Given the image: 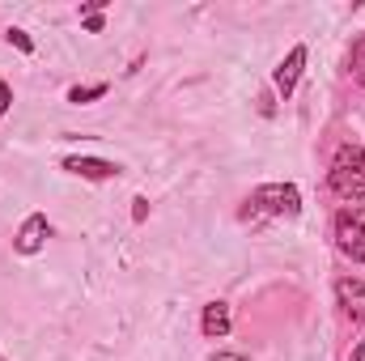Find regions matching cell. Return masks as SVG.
Returning <instances> with one entry per match:
<instances>
[{"mask_svg":"<svg viewBox=\"0 0 365 361\" xmlns=\"http://www.w3.org/2000/svg\"><path fill=\"white\" fill-rule=\"evenodd\" d=\"M327 187L340 200H365V149L361 145H340L331 166H327Z\"/></svg>","mask_w":365,"mask_h":361,"instance_id":"1","label":"cell"},{"mask_svg":"<svg viewBox=\"0 0 365 361\" xmlns=\"http://www.w3.org/2000/svg\"><path fill=\"white\" fill-rule=\"evenodd\" d=\"M302 213V191L293 183H264L247 200V217H297Z\"/></svg>","mask_w":365,"mask_h":361,"instance_id":"2","label":"cell"},{"mask_svg":"<svg viewBox=\"0 0 365 361\" xmlns=\"http://www.w3.org/2000/svg\"><path fill=\"white\" fill-rule=\"evenodd\" d=\"M331 238L340 247V255H349L353 264H365V208L361 204H344L331 221Z\"/></svg>","mask_w":365,"mask_h":361,"instance_id":"3","label":"cell"},{"mask_svg":"<svg viewBox=\"0 0 365 361\" xmlns=\"http://www.w3.org/2000/svg\"><path fill=\"white\" fill-rule=\"evenodd\" d=\"M47 238H51L47 213H30V217L17 225V234H13V251H17V255H38V251L47 247Z\"/></svg>","mask_w":365,"mask_h":361,"instance_id":"4","label":"cell"},{"mask_svg":"<svg viewBox=\"0 0 365 361\" xmlns=\"http://www.w3.org/2000/svg\"><path fill=\"white\" fill-rule=\"evenodd\" d=\"M336 306L349 323H361L365 327V280L361 276H340L336 280Z\"/></svg>","mask_w":365,"mask_h":361,"instance_id":"5","label":"cell"},{"mask_svg":"<svg viewBox=\"0 0 365 361\" xmlns=\"http://www.w3.org/2000/svg\"><path fill=\"white\" fill-rule=\"evenodd\" d=\"M306 56H310V51H306V47L297 43V47H289V56H284V60L276 64L272 86H276V93H280L284 102L293 98V90H297V81H302V73H306Z\"/></svg>","mask_w":365,"mask_h":361,"instance_id":"6","label":"cell"},{"mask_svg":"<svg viewBox=\"0 0 365 361\" xmlns=\"http://www.w3.org/2000/svg\"><path fill=\"white\" fill-rule=\"evenodd\" d=\"M60 166L77 179H93V183L119 179V162H102V158H64Z\"/></svg>","mask_w":365,"mask_h":361,"instance_id":"7","label":"cell"},{"mask_svg":"<svg viewBox=\"0 0 365 361\" xmlns=\"http://www.w3.org/2000/svg\"><path fill=\"white\" fill-rule=\"evenodd\" d=\"M230 327H234L230 306H225V302H208V306H204V315H200V332H204V340H225V336H230Z\"/></svg>","mask_w":365,"mask_h":361,"instance_id":"8","label":"cell"},{"mask_svg":"<svg viewBox=\"0 0 365 361\" xmlns=\"http://www.w3.org/2000/svg\"><path fill=\"white\" fill-rule=\"evenodd\" d=\"M349 77H353L357 86H365V39H357L353 51H349Z\"/></svg>","mask_w":365,"mask_h":361,"instance_id":"9","label":"cell"},{"mask_svg":"<svg viewBox=\"0 0 365 361\" xmlns=\"http://www.w3.org/2000/svg\"><path fill=\"white\" fill-rule=\"evenodd\" d=\"M106 93V86L98 81V86H73L68 90V102H77V106H86V102H93V98H102Z\"/></svg>","mask_w":365,"mask_h":361,"instance_id":"10","label":"cell"},{"mask_svg":"<svg viewBox=\"0 0 365 361\" xmlns=\"http://www.w3.org/2000/svg\"><path fill=\"white\" fill-rule=\"evenodd\" d=\"M81 21H86L90 34H102V4H86L81 9Z\"/></svg>","mask_w":365,"mask_h":361,"instance_id":"11","label":"cell"},{"mask_svg":"<svg viewBox=\"0 0 365 361\" xmlns=\"http://www.w3.org/2000/svg\"><path fill=\"white\" fill-rule=\"evenodd\" d=\"M4 39H9V43H13L17 51H26V56L34 51V43H30V34H26V30H17V26H13V30H4Z\"/></svg>","mask_w":365,"mask_h":361,"instance_id":"12","label":"cell"},{"mask_svg":"<svg viewBox=\"0 0 365 361\" xmlns=\"http://www.w3.org/2000/svg\"><path fill=\"white\" fill-rule=\"evenodd\" d=\"M9 106H13V86H9V81H0V119L9 115Z\"/></svg>","mask_w":365,"mask_h":361,"instance_id":"13","label":"cell"},{"mask_svg":"<svg viewBox=\"0 0 365 361\" xmlns=\"http://www.w3.org/2000/svg\"><path fill=\"white\" fill-rule=\"evenodd\" d=\"M208 361H251V357H242V353H230V349H212V353H208Z\"/></svg>","mask_w":365,"mask_h":361,"instance_id":"14","label":"cell"},{"mask_svg":"<svg viewBox=\"0 0 365 361\" xmlns=\"http://www.w3.org/2000/svg\"><path fill=\"white\" fill-rule=\"evenodd\" d=\"M349 361H365V340H357V349H353V357Z\"/></svg>","mask_w":365,"mask_h":361,"instance_id":"15","label":"cell"}]
</instances>
